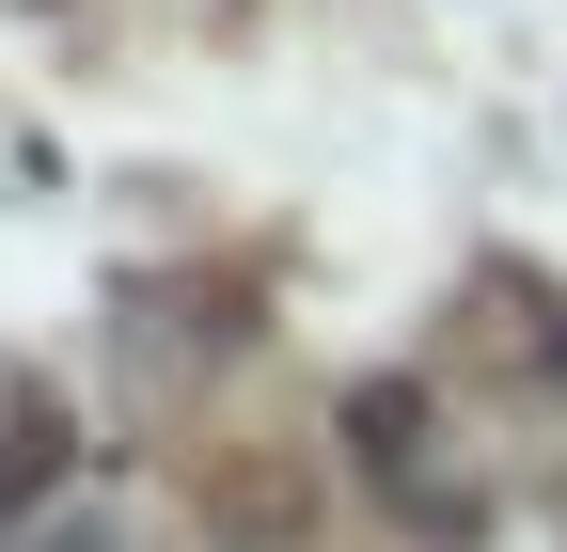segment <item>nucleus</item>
Listing matches in <instances>:
<instances>
[{
	"label": "nucleus",
	"mask_w": 567,
	"mask_h": 552,
	"mask_svg": "<svg viewBox=\"0 0 567 552\" xmlns=\"http://www.w3.org/2000/svg\"><path fill=\"white\" fill-rule=\"evenodd\" d=\"M347 458H363L379 490H410L425 521H442V490L410 473V458H425V395H410V379H363V395H347Z\"/></svg>",
	"instance_id": "1"
},
{
	"label": "nucleus",
	"mask_w": 567,
	"mask_h": 552,
	"mask_svg": "<svg viewBox=\"0 0 567 552\" xmlns=\"http://www.w3.org/2000/svg\"><path fill=\"white\" fill-rule=\"evenodd\" d=\"M48 473H63V410L48 395H0V521H17Z\"/></svg>",
	"instance_id": "2"
}]
</instances>
